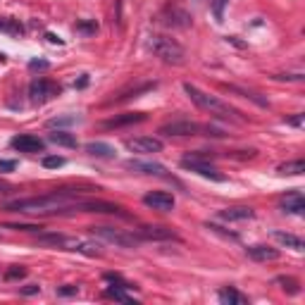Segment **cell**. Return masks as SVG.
Listing matches in <instances>:
<instances>
[{
    "label": "cell",
    "instance_id": "d4e9b609",
    "mask_svg": "<svg viewBox=\"0 0 305 305\" xmlns=\"http://www.w3.org/2000/svg\"><path fill=\"white\" fill-rule=\"evenodd\" d=\"M303 172H305L303 160H291V162H284V164L279 167V174H284V177H298V174H303Z\"/></svg>",
    "mask_w": 305,
    "mask_h": 305
},
{
    "label": "cell",
    "instance_id": "5b68a950",
    "mask_svg": "<svg viewBox=\"0 0 305 305\" xmlns=\"http://www.w3.org/2000/svg\"><path fill=\"white\" fill-rule=\"evenodd\" d=\"M60 93H62V89L55 81H50V79H34L31 86H29V100L34 105H43V103L57 98Z\"/></svg>",
    "mask_w": 305,
    "mask_h": 305
},
{
    "label": "cell",
    "instance_id": "f1b7e54d",
    "mask_svg": "<svg viewBox=\"0 0 305 305\" xmlns=\"http://www.w3.org/2000/svg\"><path fill=\"white\" fill-rule=\"evenodd\" d=\"M24 277H26V267H22V265H15V267L5 269V274H2L5 282H17V279H24Z\"/></svg>",
    "mask_w": 305,
    "mask_h": 305
},
{
    "label": "cell",
    "instance_id": "ee69618b",
    "mask_svg": "<svg viewBox=\"0 0 305 305\" xmlns=\"http://www.w3.org/2000/svg\"><path fill=\"white\" fill-rule=\"evenodd\" d=\"M10 188H12V186H10L7 181H2V179H0V193H5V191H10Z\"/></svg>",
    "mask_w": 305,
    "mask_h": 305
},
{
    "label": "cell",
    "instance_id": "d6a6232c",
    "mask_svg": "<svg viewBox=\"0 0 305 305\" xmlns=\"http://www.w3.org/2000/svg\"><path fill=\"white\" fill-rule=\"evenodd\" d=\"M62 164H65V158H60V155H48V158H43V167H48V169L62 167Z\"/></svg>",
    "mask_w": 305,
    "mask_h": 305
},
{
    "label": "cell",
    "instance_id": "ffe728a7",
    "mask_svg": "<svg viewBox=\"0 0 305 305\" xmlns=\"http://www.w3.org/2000/svg\"><path fill=\"white\" fill-rule=\"evenodd\" d=\"M162 24H167V26H188L191 24V15L184 12V10H172L169 15L162 17Z\"/></svg>",
    "mask_w": 305,
    "mask_h": 305
},
{
    "label": "cell",
    "instance_id": "2e32d148",
    "mask_svg": "<svg viewBox=\"0 0 305 305\" xmlns=\"http://www.w3.org/2000/svg\"><path fill=\"white\" fill-rule=\"evenodd\" d=\"M253 217H255V210H253V208H246V205H236V208L219 210V219H224V222H246V219H253Z\"/></svg>",
    "mask_w": 305,
    "mask_h": 305
},
{
    "label": "cell",
    "instance_id": "f546056e",
    "mask_svg": "<svg viewBox=\"0 0 305 305\" xmlns=\"http://www.w3.org/2000/svg\"><path fill=\"white\" fill-rule=\"evenodd\" d=\"M229 0H212V15L217 22H224V7H227Z\"/></svg>",
    "mask_w": 305,
    "mask_h": 305
},
{
    "label": "cell",
    "instance_id": "7a4b0ae2",
    "mask_svg": "<svg viewBox=\"0 0 305 305\" xmlns=\"http://www.w3.org/2000/svg\"><path fill=\"white\" fill-rule=\"evenodd\" d=\"M184 91H186V95H188V98L196 103L198 108L205 110L208 115L219 117V119H236V122H243L241 112H238V110H234L229 103L219 100L217 95H210V93L200 91L198 86H193V84H184Z\"/></svg>",
    "mask_w": 305,
    "mask_h": 305
},
{
    "label": "cell",
    "instance_id": "8992f818",
    "mask_svg": "<svg viewBox=\"0 0 305 305\" xmlns=\"http://www.w3.org/2000/svg\"><path fill=\"white\" fill-rule=\"evenodd\" d=\"M181 167L184 169H191V172H196V174H200L203 179H210V181H217V184H222V181H227V177L217 169V167H212L208 160H200V158H193V155H186L184 160H181Z\"/></svg>",
    "mask_w": 305,
    "mask_h": 305
},
{
    "label": "cell",
    "instance_id": "b9f144b4",
    "mask_svg": "<svg viewBox=\"0 0 305 305\" xmlns=\"http://www.w3.org/2000/svg\"><path fill=\"white\" fill-rule=\"evenodd\" d=\"M89 86V74H81L79 81H74V89H86Z\"/></svg>",
    "mask_w": 305,
    "mask_h": 305
},
{
    "label": "cell",
    "instance_id": "74e56055",
    "mask_svg": "<svg viewBox=\"0 0 305 305\" xmlns=\"http://www.w3.org/2000/svg\"><path fill=\"white\" fill-rule=\"evenodd\" d=\"M38 291H41V286H38V284H29V286H22V288H19V293H22V296H36Z\"/></svg>",
    "mask_w": 305,
    "mask_h": 305
},
{
    "label": "cell",
    "instance_id": "9a60e30c",
    "mask_svg": "<svg viewBox=\"0 0 305 305\" xmlns=\"http://www.w3.org/2000/svg\"><path fill=\"white\" fill-rule=\"evenodd\" d=\"M139 122H145V112H124V115H117L108 122H103V129H119V126L139 124Z\"/></svg>",
    "mask_w": 305,
    "mask_h": 305
},
{
    "label": "cell",
    "instance_id": "52a82bcc",
    "mask_svg": "<svg viewBox=\"0 0 305 305\" xmlns=\"http://www.w3.org/2000/svg\"><path fill=\"white\" fill-rule=\"evenodd\" d=\"M124 145H126V150H129V153H136V155H150V153H160V150H162V141H160V139H153V136H136V139H126Z\"/></svg>",
    "mask_w": 305,
    "mask_h": 305
},
{
    "label": "cell",
    "instance_id": "3957f363",
    "mask_svg": "<svg viewBox=\"0 0 305 305\" xmlns=\"http://www.w3.org/2000/svg\"><path fill=\"white\" fill-rule=\"evenodd\" d=\"M148 48L153 50V55H158L162 62H167V65H181L184 57H186V50L174 38H167V36H150Z\"/></svg>",
    "mask_w": 305,
    "mask_h": 305
},
{
    "label": "cell",
    "instance_id": "83f0119b",
    "mask_svg": "<svg viewBox=\"0 0 305 305\" xmlns=\"http://www.w3.org/2000/svg\"><path fill=\"white\" fill-rule=\"evenodd\" d=\"M74 31H76V34H84V36H91V34L98 31V24H95V19H81V22L74 24Z\"/></svg>",
    "mask_w": 305,
    "mask_h": 305
},
{
    "label": "cell",
    "instance_id": "e575fe53",
    "mask_svg": "<svg viewBox=\"0 0 305 305\" xmlns=\"http://www.w3.org/2000/svg\"><path fill=\"white\" fill-rule=\"evenodd\" d=\"M76 293H79V286H74V284H67V286L57 288V296H62V298H67V296H76Z\"/></svg>",
    "mask_w": 305,
    "mask_h": 305
},
{
    "label": "cell",
    "instance_id": "d590c367",
    "mask_svg": "<svg viewBox=\"0 0 305 305\" xmlns=\"http://www.w3.org/2000/svg\"><path fill=\"white\" fill-rule=\"evenodd\" d=\"M7 229H17V232H38V224H7Z\"/></svg>",
    "mask_w": 305,
    "mask_h": 305
},
{
    "label": "cell",
    "instance_id": "ba28073f",
    "mask_svg": "<svg viewBox=\"0 0 305 305\" xmlns=\"http://www.w3.org/2000/svg\"><path fill=\"white\" fill-rule=\"evenodd\" d=\"M203 131V124L188 122V119H179V122H169V124L160 126L162 136H198Z\"/></svg>",
    "mask_w": 305,
    "mask_h": 305
},
{
    "label": "cell",
    "instance_id": "cb8c5ba5",
    "mask_svg": "<svg viewBox=\"0 0 305 305\" xmlns=\"http://www.w3.org/2000/svg\"><path fill=\"white\" fill-rule=\"evenodd\" d=\"M222 89L232 91V93H238V95H243V98L253 100V103H255V105H260V108H267V105H269L267 98H260L258 93H253V91H248V89H241V86H222Z\"/></svg>",
    "mask_w": 305,
    "mask_h": 305
},
{
    "label": "cell",
    "instance_id": "7c38bea8",
    "mask_svg": "<svg viewBox=\"0 0 305 305\" xmlns=\"http://www.w3.org/2000/svg\"><path fill=\"white\" fill-rule=\"evenodd\" d=\"M126 169L139 172V174H150V177H167V167L160 162H143V160H129Z\"/></svg>",
    "mask_w": 305,
    "mask_h": 305
},
{
    "label": "cell",
    "instance_id": "60d3db41",
    "mask_svg": "<svg viewBox=\"0 0 305 305\" xmlns=\"http://www.w3.org/2000/svg\"><path fill=\"white\" fill-rule=\"evenodd\" d=\"M277 79H282V81H301L303 74H279Z\"/></svg>",
    "mask_w": 305,
    "mask_h": 305
},
{
    "label": "cell",
    "instance_id": "4dcf8cb0",
    "mask_svg": "<svg viewBox=\"0 0 305 305\" xmlns=\"http://www.w3.org/2000/svg\"><path fill=\"white\" fill-rule=\"evenodd\" d=\"M76 122H79L76 117H55V119L48 122V126H50V129H55V126L60 129V126H70V124H76Z\"/></svg>",
    "mask_w": 305,
    "mask_h": 305
},
{
    "label": "cell",
    "instance_id": "7bdbcfd3",
    "mask_svg": "<svg viewBox=\"0 0 305 305\" xmlns=\"http://www.w3.org/2000/svg\"><path fill=\"white\" fill-rule=\"evenodd\" d=\"M46 38H48L50 43H55V46H62V43H65V41H62V38H60V36H55L53 31H48V34H46Z\"/></svg>",
    "mask_w": 305,
    "mask_h": 305
},
{
    "label": "cell",
    "instance_id": "5bb4252c",
    "mask_svg": "<svg viewBox=\"0 0 305 305\" xmlns=\"http://www.w3.org/2000/svg\"><path fill=\"white\" fill-rule=\"evenodd\" d=\"M139 236L141 238H148V241H179V236L172 232V229H167V227H141L139 229Z\"/></svg>",
    "mask_w": 305,
    "mask_h": 305
},
{
    "label": "cell",
    "instance_id": "603a6c76",
    "mask_svg": "<svg viewBox=\"0 0 305 305\" xmlns=\"http://www.w3.org/2000/svg\"><path fill=\"white\" fill-rule=\"evenodd\" d=\"M105 298H112V301H119V303H126V305L136 303L131 296H126V288L124 286H115V284L105 288Z\"/></svg>",
    "mask_w": 305,
    "mask_h": 305
},
{
    "label": "cell",
    "instance_id": "4fadbf2b",
    "mask_svg": "<svg viewBox=\"0 0 305 305\" xmlns=\"http://www.w3.org/2000/svg\"><path fill=\"white\" fill-rule=\"evenodd\" d=\"M246 255L255 260V262H272V260H279V251L272 248V246H265V243H258V246H248L246 248Z\"/></svg>",
    "mask_w": 305,
    "mask_h": 305
},
{
    "label": "cell",
    "instance_id": "836d02e7",
    "mask_svg": "<svg viewBox=\"0 0 305 305\" xmlns=\"http://www.w3.org/2000/svg\"><path fill=\"white\" fill-rule=\"evenodd\" d=\"M29 70H34V72H46V70H50V62L48 60H31L29 62Z\"/></svg>",
    "mask_w": 305,
    "mask_h": 305
},
{
    "label": "cell",
    "instance_id": "1f68e13d",
    "mask_svg": "<svg viewBox=\"0 0 305 305\" xmlns=\"http://www.w3.org/2000/svg\"><path fill=\"white\" fill-rule=\"evenodd\" d=\"M105 282H110V284H115V286H124V288H134V284H129V282H124L119 274H112V272H108L105 274Z\"/></svg>",
    "mask_w": 305,
    "mask_h": 305
},
{
    "label": "cell",
    "instance_id": "30bf717a",
    "mask_svg": "<svg viewBox=\"0 0 305 305\" xmlns=\"http://www.w3.org/2000/svg\"><path fill=\"white\" fill-rule=\"evenodd\" d=\"M143 203L148 208H153V210H160V212H169V210H174V196L172 193H167V191H150V193H145L143 196Z\"/></svg>",
    "mask_w": 305,
    "mask_h": 305
},
{
    "label": "cell",
    "instance_id": "8d00e7d4",
    "mask_svg": "<svg viewBox=\"0 0 305 305\" xmlns=\"http://www.w3.org/2000/svg\"><path fill=\"white\" fill-rule=\"evenodd\" d=\"M286 124H291V126H298V129H301V126L305 124V115H303V112H298V115L288 117V119H286Z\"/></svg>",
    "mask_w": 305,
    "mask_h": 305
},
{
    "label": "cell",
    "instance_id": "ab89813d",
    "mask_svg": "<svg viewBox=\"0 0 305 305\" xmlns=\"http://www.w3.org/2000/svg\"><path fill=\"white\" fill-rule=\"evenodd\" d=\"M17 169V160H0V172H12Z\"/></svg>",
    "mask_w": 305,
    "mask_h": 305
},
{
    "label": "cell",
    "instance_id": "6da1fadb",
    "mask_svg": "<svg viewBox=\"0 0 305 305\" xmlns=\"http://www.w3.org/2000/svg\"><path fill=\"white\" fill-rule=\"evenodd\" d=\"M79 198L76 188H60L46 196L19 198V200H7L5 210L10 212H22V215H62L65 208Z\"/></svg>",
    "mask_w": 305,
    "mask_h": 305
},
{
    "label": "cell",
    "instance_id": "d6986e66",
    "mask_svg": "<svg viewBox=\"0 0 305 305\" xmlns=\"http://www.w3.org/2000/svg\"><path fill=\"white\" fill-rule=\"evenodd\" d=\"M272 236L282 243V246H286V248H293V251H303L305 248V241L301 236H296V234H288V232H272Z\"/></svg>",
    "mask_w": 305,
    "mask_h": 305
},
{
    "label": "cell",
    "instance_id": "f35d334b",
    "mask_svg": "<svg viewBox=\"0 0 305 305\" xmlns=\"http://www.w3.org/2000/svg\"><path fill=\"white\" fill-rule=\"evenodd\" d=\"M205 227H208V229H212V232H217V234H222V236H229V238H234V241L238 238V234H234V232H224V229H222V227H217V224H205Z\"/></svg>",
    "mask_w": 305,
    "mask_h": 305
},
{
    "label": "cell",
    "instance_id": "8fae6325",
    "mask_svg": "<svg viewBox=\"0 0 305 305\" xmlns=\"http://www.w3.org/2000/svg\"><path fill=\"white\" fill-rule=\"evenodd\" d=\"M282 212H286V215H305V198L303 193L298 191V188H293L291 193L282 198Z\"/></svg>",
    "mask_w": 305,
    "mask_h": 305
},
{
    "label": "cell",
    "instance_id": "44dd1931",
    "mask_svg": "<svg viewBox=\"0 0 305 305\" xmlns=\"http://www.w3.org/2000/svg\"><path fill=\"white\" fill-rule=\"evenodd\" d=\"M48 141L55 145H62V148H76V139H74V134H70V131H53V134H48Z\"/></svg>",
    "mask_w": 305,
    "mask_h": 305
},
{
    "label": "cell",
    "instance_id": "9c48e42d",
    "mask_svg": "<svg viewBox=\"0 0 305 305\" xmlns=\"http://www.w3.org/2000/svg\"><path fill=\"white\" fill-rule=\"evenodd\" d=\"M10 145L19 153H43L46 150V141L34 136V134H19L10 141Z\"/></svg>",
    "mask_w": 305,
    "mask_h": 305
},
{
    "label": "cell",
    "instance_id": "7402d4cb",
    "mask_svg": "<svg viewBox=\"0 0 305 305\" xmlns=\"http://www.w3.org/2000/svg\"><path fill=\"white\" fill-rule=\"evenodd\" d=\"M0 31H2V34H10V36H22V34H24V26H22L19 19L2 17L0 19Z\"/></svg>",
    "mask_w": 305,
    "mask_h": 305
},
{
    "label": "cell",
    "instance_id": "bcb514c9",
    "mask_svg": "<svg viewBox=\"0 0 305 305\" xmlns=\"http://www.w3.org/2000/svg\"><path fill=\"white\" fill-rule=\"evenodd\" d=\"M0 238H2V232H0Z\"/></svg>",
    "mask_w": 305,
    "mask_h": 305
},
{
    "label": "cell",
    "instance_id": "f6af8a7d",
    "mask_svg": "<svg viewBox=\"0 0 305 305\" xmlns=\"http://www.w3.org/2000/svg\"><path fill=\"white\" fill-rule=\"evenodd\" d=\"M5 60H7V57H5V53H0V62H5Z\"/></svg>",
    "mask_w": 305,
    "mask_h": 305
},
{
    "label": "cell",
    "instance_id": "e0dca14e",
    "mask_svg": "<svg viewBox=\"0 0 305 305\" xmlns=\"http://www.w3.org/2000/svg\"><path fill=\"white\" fill-rule=\"evenodd\" d=\"M217 298H219V303H222V305H248V298H246L241 291H236L234 286L219 288Z\"/></svg>",
    "mask_w": 305,
    "mask_h": 305
},
{
    "label": "cell",
    "instance_id": "277c9868",
    "mask_svg": "<svg viewBox=\"0 0 305 305\" xmlns=\"http://www.w3.org/2000/svg\"><path fill=\"white\" fill-rule=\"evenodd\" d=\"M91 232L95 236H100V238H105V241H110V243H115V246H122V248H136L143 241L139 234L115 229V227H91Z\"/></svg>",
    "mask_w": 305,
    "mask_h": 305
},
{
    "label": "cell",
    "instance_id": "484cf974",
    "mask_svg": "<svg viewBox=\"0 0 305 305\" xmlns=\"http://www.w3.org/2000/svg\"><path fill=\"white\" fill-rule=\"evenodd\" d=\"M65 234H41L38 236V243H43V246H53V248H62L65 246Z\"/></svg>",
    "mask_w": 305,
    "mask_h": 305
},
{
    "label": "cell",
    "instance_id": "ac0fdd59",
    "mask_svg": "<svg viewBox=\"0 0 305 305\" xmlns=\"http://www.w3.org/2000/svg\"><path fill=\"white\" fill-rule=\"evenodd\" d=\"M84 150H86L89 155H93V158H115V155H117L115 145L103 143V141H91V143L84 145Z\"/></svg>",
    "mask_w": 305,
    "mask_h": 305
},
{
    "label": "cell",
    "instance_id": "4316f807",
    "mask_svg": "<svg viewBox=\"0 0 305 305\" xmlns=\"http://www.w3.org/2000/svg\"><path fill=\"white\" fill-rule=\"evenodd\" d=\"M277 284L284 288L288 296H296V293H301V284H298V279H293V277H279V279H277Z\"/></svg>",
    "mask_w": 305,
    "mask_h": 305
}]
</instances>
